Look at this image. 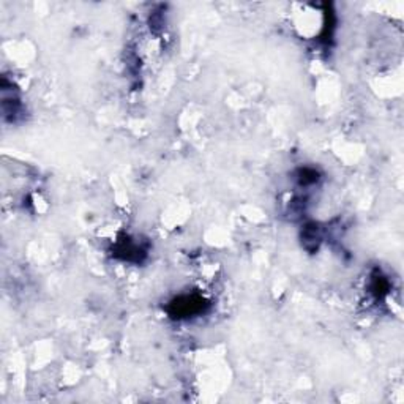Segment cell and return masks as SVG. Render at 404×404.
Instances as JSON below:
<instances>
[{
    "mask_svg": "<svg viewBox=\"0 0 404 404\" xmlns=\"http://www.w3.org/2000/svg\"><path fill=\"white\" fill-rule=\"evenodd\" d=\"M169 310L177 317H190L204 310V300L198 295H183L174 300Z\"/></svg>",
    "mask_w": 404,
    "mask_h": 404,
    "instance_id": "cell-1",
    "label": "cell"
}]
</instances>
